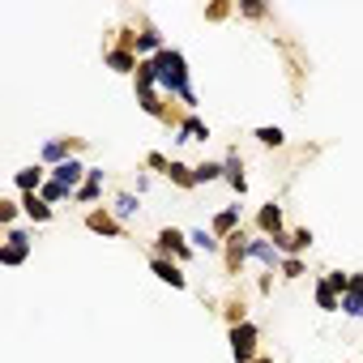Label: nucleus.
Here are the masks:
<instances>
[{
  "instance_id": "1",
  "label": "nucleus",
  "mask_w": 363,
  "mask_h": 363,
  "mask_svg": "<svg viewBox=\"0 0 363 363\" xmlns=\"http://www.w3.org/2000/svg\"><path fill=\"white\" fill-rule=\"evenodd\" d=\"M154 65H158V90H162L167 99H179V103L193 111V107H197V94H193V86H189V60H184V52L162 48V52L154 56Z\"/></svg>"
},
{
  "instance_id": "2",
  "label": "nucleus",
  "mask_w": 363,
  "mask_h": 363,
  "mask_svg": "<svg viewBox=\"0 0 363 363\" xmlns=\"http://www.w3.org/2000/svg\"><path fill=\"white\" fill-rule=\"evenodd\" d=\"M154 257H171V261H189L193 257V244L184 231H175V227H162L154 235Z\"/></svg>"
},
{
  "instance_id": "3",
  "label": "nucleus",
  "mask_w": 363,
  "mask_h": 363,
  "mask_svg": "<svg viewBox=\"0 0 363 363\" xmlns=\"http://www.w3.org/2000/svg\"><path fill=\"white\" fill-rule=\"evenodd\" d=\"M257 342H261V333H257L252 320L231 325V354H235V363H252L257 359Z\"/></svg>"
},
{
  "instance_id": "4",
  "label": "nucleus",
  "mask_w": 363,
  "mask_h": 363,
  "mask_svg": "<svg viewBox=\"0 0 363 363\" xmlns=\"http://www.w3.org/2000/svg\"><path fill=\"white\" fill-rule=\"evenodd\" d=\"M77 150H86L82 137H52V141H43V162H48V167H60V162H69Z\"/></svg>"
},
{
  "instance_id": "5",
  "label": "nucleus",
  "mask_w": 363,
  "mask_h": 363,
  "mask_svg": "<svg viewBox=\"0 0 363 363\" xmlns=\"http://www.w3.org/2000/svg\"><path fill=\"white\" fill-rule=\"evenodd\" d=\"M30 235L26 231H13L9 227V235H5V244H0V265H22L26 257H30Z\"/></svg>"
},
{
  "instance_id": "6",
  "label": "nucleus",
  "mask_w": 363,
  "mask_h": 363,
  "mask_svg": "<svg viewBox=\"0 0 363 363\" xmlns=\"http://www.w3.org/2000/svg\"><path fill=\"white\" fill-rule=\"evenodd\" d=\"M103 60H107L111 73H128V77H137V65H141V56H137L133 48H120V43H107Z\"/></svg>"
},
{
  "instance_id": "7",
  "label": "nucleus",
  "mask_w": 363,
  "mask_h": 363,
  "mask_svg": "<svg viewBox=\"0 0 363 363\" xmlns=\"http://www.w3.org/2000/svg\"><path fill=\"white\" fill-rule=\"evenodd\" d=\"M86 227H90L94 235H107V240H124V223H120L111 210H90V214H86Z\"/></svg>"
},
{
  "instance_id": "8",
  "label": "nucleus",
  "mask_w": 363,
  "mask_h": 363,
  "mask_svg": "<svg viewBox=\"0 0 363 363\" xmlns=\"http://www.w3.org/2000/svg\"><path fill=\"white\" fill-rule=\"evenodd\" d=\"M86 175H90V167H82L77 158H69V162H60V167H52V179H56V184H65L69 193H77V189L86 184Z\"/></svg>"
},
{
  "instance_id": "9",
  "label": "nucleus",
  "mask_w": 363,
  "mask_h": 363,
  "mask_svg": "<svg viewBox=\"0 0 363 363\" xmlns=\"http://www.w3.org/2000/svg\"><path fill=\"white\" fill-rule=\"evenodd\" d=\"M274 248H278L282 257H303V252L312 248V231H308V227H299V231H282V235L274 240Z\"/></svg>"
},
{
  "instance_id": "10",
  "label": "nucleus",
  "mask_w": 363,
  "mask_h": 363,
  "mask_svg": "<svg viewBox=\"0 0 363 363\" xmlns=\"http://www.w3.org/2000/svg\"><path fill=\"white\" fill-rule=\"evenodd\" d=\"M150 269H154L167 286H175V291L189 286V278H184V269H179V261H171V257H150Z\"/></svg>"
},
{
  "instance_id": "11",
  "label": "nucleus",
  "mask_w": 363,
  "mask_h": 363,
  "mask_svg": "<svg viewBox=\"0 0 363 363\" xmlns=\"http://www.w3.org/2000/svg\"><path fill=\"white\" fill-rule=\"evenodd\" d=\"M223 252H227V274H240V265L248 261V235H244V227L231 240H223Z\"/></svg>"
},
{
  "instance_id": "12",
  "label": "nucleus",
  "mask_w": 363,
  "mask_h": 363,
  "mask_svg": "<svg viewBox=\"0 0 363 363\" xmlns=\"http://www.w3.org/2000/svg\"><path fill=\"white\" fill-rule=\"evenodd\" d=\"M223 179L244 197L248 193V179H244V158H240V150H227V158H223Z\"/></svg>"
},
{
  "instance_id": "13",
  "label": "nucleus",
  "mask_w": 363,
  "mask_h": 363,
  "mask_svg": "<svg viewBox=\"0 0 363 363\" xmlns=\"http://www.w3.org/2000/svg\"><path fill=\"white\" fill-rule=\"evenodd\" d=\"M257 227H261V235L265 240H278L282 235V206H261V214H257Z\"/></svg>"
},
{
  "instance_id": "14",
  "label": "nucleus",
  "mask_w": 363,
  "mask_h": 363,
  "mask_svg": "<svg viewBox=\"0 0 363 363\" xmlns=\"http://www.w3.org/2000/svg\"><path fill=\"white\" fill-rule=\"evenodd\" d=\"M248 257L252 261H261V265H282V252L274 248V240H265V235H257V240H248Z\"/></svg>"
},
{
  "instance_id": "15",
  "label": "nucleus",
  "mask_w": 363,
  "mask_h": 363,
  "mask_svg": "<svg viewBox=\"0 0 363 363\" xmlns=\"http://www.w3.org/2000/svg\"><path fill=\"white\" fill-rule=\"evenodd\" d=\"M342 312L363 320V274H350V291L342 295Z\"/></svg>"
},
{
  "instance_id": "16",
  "label": "nucleus",
  "mask_w": 363,
  "mask_h": 363,
  "mask_svg": "<svg viewBox=\"0 0 363 363\" xmlns=\"http://www.w3.org/2000/svg\"><path fill=\"white\" fill-rule=\"evenodd\" d=\"M13 184H18L22 197H26V193H39V189L48 184V171H43V167H22V171L13 175Z\"/></svg>"
},
{
  "instance_id": "17",
  "label": "nucleus",
  "mask_w": 363,
  "mask_h": 363,
  "mask_svg": "<svg viewBox=\"0 0 363 363\" xmlns=\"http://www.w3.org/2000/svg\"><path fill=\"white\" fill-rule=\"evenodd\" d=\"M210 231H214L218 240H231V235L240 231V206H231V210H223V214H214V223H210Z\"/></svg>"
},
{
  "instance_id": "18",
  "label": "nucleus",
  "mask_w": 363,
  "mask_h": 363,
  "mask_svg": "<svg viewBox=\"0 0 363 363\" xmlns=\"http://www.w3.org/2000/svg\"><path fill=\"white\" fill-rule=\"evenodd\" d=\"M175 141H210V124L197 116V111H189V120L179 124V137Z\"/></svg>"
},
{
  "instance_id": "19",
  "label": "nucleus",
  "mask_w": 363,
  "mask_h": 363,
  "mask_svg": "<svg viewBox=\"0 0 363 363\" xmlns=\"http://www.w3.org/2000/svg\"><path fill=\"white\" fill-rule=\"evenodd\" d=\"M73 197H77L82 206H90V201H99V197H103V171H99V167H90V175H86V184H82V189H77Z\"/></svg>"
},
{
  "instance_id": "20",
  "label": "nucleus",
  "mask_w": 363,
  "mask_h": 363,
  "mask_svg": "<svg viewBox=\"0 0 363 363\" xmlns=\"http://www.w3.org/2000/svg\"><path fill=\"white\" fill-rule=\"evenodd\" d=\"M167 179L175 189H197V171L189 167V162H179V158H171V171H167Z\"/></svg>"
},
{
  "instance_id": "21",
  "label": "nucleus",
  "mask_w": 363,
  "mask_h": 363,
  "mask_svg": "<svg viewBox=\"0 0 363 363\" xmlns=\"http://www.w3.org/2000/svg\"><path fill=\"white\" fill-rule=\"evenodd\" d=\"M22 210H26L35 223H52V206H48L39 193H26V197H22Z\"/></svg>"
},
{
  "instance_id": "22",
  "label": "nucleus",
  "mask_w": 363,
  "mask_h": 363,
  "mask_svg": "<svg viewBox=\"0 0 363 363\" xmlns=\"http://www.w3.org/2000/svg\"><path fill=\"white\" fill-rule=\"evenodd\" d=\"M316 303H320V312H342V295H337L325 278L316 282Z\"/></svg>"
},
{
  "instance_id": "23",
  "label": "nucleus",
  "mask_w": 363,
  "mask_h": 363,
  "mask_svg": "<svg viewBox=\"0 0 363 363\" xmlns=\"http://www.w3.org/2000/svg\"><path fill=\"white\" fill-rule=\"evenodd\" d=\"M252 137H257L261 145H269V150H278V145H286V133H282L278 124H261V128H257Z\"/></svg>"
},
{
  "instance_id": "24",
  "label": "nucleus",
  "mask_w": 363,
  "mask_h": 363,
  "mask_svg": "<svg viewBox=\"0 0 363 363\" xmlns=\"http://www.w3.org/2000/svg\"><path fill=\"white\" fill-rule=\"evenodd\" d=\"M189 244H193L197 252H218V248H223V240H218L214 231H193V235H189Z\"/></svg>"
},
{
  "instance_id": "25",
  "label": "nucleus",
  "mask_w": 363,
  "mask_h": 363,
  "mask_svg": "<svg viewBox=\"0 0 363 363\" xmlns=\"http://www.w3.org/2000/svg\"><path fill=\"white\" fill-rule=\"evenodd\" d=\"M137 210H141V206H137V197H133V193H120V197H116V206H111V214H116L120 223H124V218H133Z\"/></svg>"
},
{
  "instance_id": "26",
  "label": "nucleus",
  "mask_w": 363,
  "mask_h": 363,
  "mask_svg": "<svg viewBox=\"0 0 363 363\" xmlns=\"http://www.w3.org/2000/svg\"><path fill=\"white\" fill-rule=\"evenodd\" d=\"M197 184H214V179H223V162H197Z\"/></svg>"
},
{
  "instance_id": "27",
  "label": "nucleus",
  "mask_w": 363,
  "mask_h": 363,
  "mask_svg": "<svg viewBox=\"0 0 363 363\" xmlns=\"http://www.w3.org/2000/svg\"><path fill=\"white\" fill-rule=\"evenodd\" d=\"M39 197H43L48 206H56V201H65V197H69V189H65V184H56V179H48V184L39 189Z\"/></svg>"
},
{
  "instance_id": "28",
  "label": "nucleus",
  "mask_w": 363,
  "mask_h": 363,
  "mask_svg": "<svg viewBox=\"0 0 363 363\" xmlns=\"http://www.w3.org/2000/svg\"><path fill=\"white\" fill-rule=\"evenodd\" d=\"M325 282H329L337 295H346V291H350V274H342V269H325Z\"/></svg>"
},
{
  "instance_id": "29",
  "label": "nucleus",
  "mask_w": 363,
  "mask_h": 363,
  "mask_svg": "<svg viewBox=\"0 0 363 363\" xmlns=\"http://www.w3.org/2000/svg\"><path fill=\"white\" fill-rule=\"evenodd\" d=\"M278 269H282V278H303V261L299 257H282Z\"/></svg>"
},
{
  "instance_id": "30",
  "label": "nucleus",
  "mask_w": 363,
  "mask_h": 363,
  "mask_svg": "<svg viewBox=\"0 0 363 363\" xmlns=\"http://www.w3.org/2000/svg\"><path fill=\"white\" fill-rule=\"evenodd\" d=\"M145 167H154V171H162V175H167V171H171V158H167V154H158V150H150V154H145Z\"/></svg>"
},
{
  "instance_id": "31",
  "label": "nucleus",
  "mask_w": 363,
  "mask_h": 363,
  "mask_svg": "<svg viewBox=\"0 0 363 363\" xmlns=\"http://www.w3.org/2000/svg\"><path fill=\"white\" fill-rule=\"evenodd\" d=\"M18 206H22V201H0V223H5V227L18 218Z\"/></svg>"
},
{
  "instance_id": "32",
  "label": "nucleus",
  "mask_w": 363,
  "mask_h": 363,
  "mask_svg": "<svg viewBox=\"0 0 363 363\" xmlns=\"http://www.w3.org/2000/svg\"><path fill=\"white\" fill-rule=\"evenodd\" d=\"M240 13H244V18H265V5H252V0H244Z\"/></svg>"
},
{
  "instance_id": "33",
  "label": "nucleus",
  "mask_w": 363,
  "mask_h": 363,
  "mask_svg": "<svg viewBox=\"0 0 363 363\" xmlns=\"http://www.w3.org/2000/svg\"><path fill=\"white\" fill-rule=\"evenodd\" d=\"M227 13H231V9H227V5H210V9H206V18H210V22H223V18H227Z\"/></svg>"
},
{
  "instance_id": "34",
  "label": "nucleus",
  "mask_w": 363,
  "mask_h": 363,
  "mask_svg": "<svg viewBox=\"0 0 363 363\" xmlns=\"http://www.w3.org/2000/svg\"><path fill=\"white\" fill-rule=\"evenodd\" d=\"M252 363H274V359H269V354H257V359H252Z\"/></svg>"
}]
</instances>
